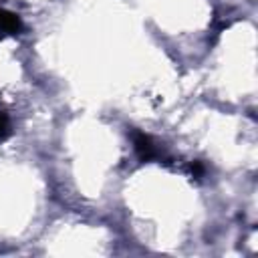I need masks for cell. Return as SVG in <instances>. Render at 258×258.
<instances>
[{
  "label": "cell",
  "mask_w": 258,
  "mask_h": 258,
  "mask_svg": "<svg viewBox=\"0 0 258 258\" xmlns=\"http://www.w3.org/2000/svg\"><path fill=\"white\" fill-rule=\"evenodd\" d=\"M22 28V22L20 18L14 14V12H8V10H2L0 8V30L8 32V34H14Z\"/></svg>",
  "instance_id": "2"
},
{
  "label": "cell",
  "mask_w": 258,
  "mask_h": 258,
  "mask_svg": "<svg viewBox=\"0 0 258 258\" xmlns=\"http://www.w3.org/2000/svg\"><path fill=\"white\" fill-rule=\"evenodd\" d=\"M10 135V121L4 113H0V141Z\"/></svg>",
  "instance_id": "3"
},
{
  "label": "cell",
  "mask_w": 258,
  "mask_h": 258,
  "mask_svg": "<svg viewBox=\"0 0 258 258\" xmlns=\"http://www.w3.org/2000/svg\"><path fill=\"white\" fill-rule=\"evenodd\" d=\"M191 173H194V177H202L204 175V165L200 163V161H194V165H191Z\"/></svg>",
  "instance_id": "4"
},
{
  "label": "cell",
  "mask_w": 258,
  "mask_h": 258,
  "mask_svg": "<svg viewBox=\"0 0 258 258\" xmlns=\"http://www.w3.org/2000/svg\"><path fill=\"white\" fill-rule=\"evenodd\" d=\"M133 145H135V151H137V155H139L141 161H151V159H157L159 157V147L145 133L135 131L133 133Z\"/></svg>",
  "instance_id": "1"
}]
</instances>
